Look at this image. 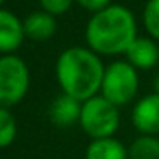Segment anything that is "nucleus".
Instances as JSON below:
<instances>
[{
  "label": "nucleus",
  "mask_w": 159,
  "mask_h": 159,
  "mask_svg": "<svg viewBox=\"0 0 159 159\" xmlns=\"http://www.w3.org/2000/svg\"><path fill=\"white\" fill-rule=\"evenodd\" d=\"M134 12L120 4H111L94 12L86 24V43L99 57L125 55L137 38Z\"/></svg>",
  "instance_id": "f257e3e1"
},
{
  "label": "nucleus",
  "mask_w": 159,
  "mask_h": 159,
  "mask_svg": "<svg viewBox=\"0 0 159 159\" xmlns=\"http://www.w3.org/2000/svg\"><path fill=\"white\" fill-rule=\"evenodd\" d=\"M128 159H159V137L139 134L128 145Z\"/></svg>",
  "instance_id": "f8f14e48"
},
{
  "label": "nucleus",
  "mask_w": 159,
  "mask_h": 159,
  "mask_svg": "<svg viewBox=\"0 0 159 159\" xmlns=\"http://www.w3.org/2000/svg\"><path fill=\"white\" fill-rule=\"evenodd\" d=\"M104 69L101 57L91 48L72 46L60 53L55 72L62 93L84 103L99 94Z\"/></svg>",
  "instance_id": "f03ea898"
},
{
  "label": "nucleus",
  "mask_w": 159,
  "mask_h": 159,
  "mask_svg": "<svg viewBox=\"0 0 159 159\" xmlns=\"http://www.w3.org/2000/svg\"><path fill=\"white\" fill-rule=\"evenodd\" d=\"M139 87V70L132 67L127 60H115L104 69L99 94L115 106L121 108L130 104L137 98Z\"/></svg>",
  "instance_id": "7ed1b4c3"
},
{
  "label": "nucleus",
  "mask_w": 159,
  "mask_h": 159,
  "mask_svg": "<svg viewBox=\"0 0 159 159\" xmlns=\"http://www.w3.org/2000/svg\"><path fill=\"white\" fill-rule=\"evenodd\" d=\"M75 2L86 11H91L93 14L106 9L108 5H111V0H75Z\"/></svg>",
  "instance_id": "dca6fc26"
},
{
  "label": "nucleus",
  "mask_w": 159,
  "mask_h": 159,
  "mask_svg": "<svg viewBox=\"0 0 159 159\" xmlns=\"http://www.w3.org/2000/svg\"><path fill=\"white\" fill-rule=\"evenodd\" d=\"M29 87V70L24 60L16 55L0 58V106L17 104Z\"/></svg>",
  "instance_id": "39448f33"
},
{
  "label": "nucleus",
  "mask_w": 159,
  "mask_h": 159,
  "mask_svg": "<svg viewBox=\"0 0 159 159\" xmlns=\"http://www.w3.org/2000/svg\"><path fill=\"white\" fill-rule=\"evenodd\" d=\"M24 24V33L29 39L33 41H46L50 39L57 31V21L55 16L48 14L45 11L33 12L26 17Z\"/></svg>",
  "instance_id": "9d476101"
},
{
  "label": "nucleus",
  "mask_w": 159,
  "mask_h": 159,
  "mask_svg": "<svg viewBox=\"0 0 159 159\" xmlns=\"http://www.w3.org/2000/svg\"><path fill=\"white\" fill-rule=\"evenodd\" d=\"M79 125L93 140L115 137L120 128V108L98 94L82 103Z\"/></svg>",
  "instance_id": "20e7f679"
},
{
  "label": "nucleus",
  "mask_w": 159,
  "mask_h": 159,
  "mask_svg": "<svg viewBox=\"0 0 159 159\" xmlns=\"http://www.w3.org/2000/svg\"><path fill=\"white\" fill-rule=\"evenodd\" d=\"M130 121L140 135L159 137V94L152 91L135 101L130 113Z\"/></svg>",
  "instance_id": "423d86ee"
},
{
  "label": "nucleus",
  "mask_w": 159,
  "mask_h": 159,
  "mask_svg": "<svg viewBox=\"0 0 159 159\" xmlns=\"http://www.w3.org/2000/svg\"><path fill=\"white\" fill-rule=\"evenodd\" d=\"M16 120L7 108L0 106V147H7L16 137Z\"/></svg>",
  "instance_id": "4468645a"
},
{
  "label": "nucleus",
  "mask_w": 159,
  "mask_h": 159,
  "mask_svg": "<svg viewBox=\"0 0 159 159\" xmlns=\"http://www.w3.org/2000/svg\"><path fill=\"white\" fill-rule=\"evenodd\" d=\"M80 110H82L80 101L62 93L58 98H55V101L50 106V120H52L53 125H57L60 128L72 127V125L79 123Z\"/></svg>",
  "instance_id": "1a4fd4ad"
},
{
  "label": "nucleus",
  "mask_w": 159,
  "mask_h": 159,
  "mask_svg": "<svg viewBox=\"0 0 159 159\" xmlns=\"http://www.w3.org/2000/svg\"><path fill=\"white\" fill-rule=\"evenodd\" d=\"M24 24L17 16L0 9V53H11L24 41Z\"/></svg>",
  "instance_id": "6e6552de"
},
{
  "label": "nucleus",
  "mask_w": 159,
  "mask_h": 159,
  "mask_svg": "<svg viewBox=\"0 0 159 159\" xmlns=\"http://www.w3.org/2000/svg\"><path fill=\"white\" fill-rule=\"evenodd\" d=\"M86 159H128V147L116 137L91 140L86 147Z\"/></svg>",
  "instance_id": "9b49d317"
},
{
  "label": "nucleus",
  "mask_w": 159,
  "mask_h": 159,
  "mask_svg": "<svg viewBox=\"0 0 159 159\" xmlns=\"http://www.w3.org/2000/svg\"><path fill=\"white\" fill-rule=\"evenodd\" d=\"M142 22L149 38L159 43V0H147L142 12Z\"/></svg>",
  "instance_id": "ddd939ff"
},
{
  "label": "nucleus",
  "mask_w": 159,
  "mask_h": 159,
  "mask_svg": "<svg viewBox=\"0 0 159 159\" xmlns=\"http://www.w3.org/2000/svg\"><path fill=\"white\" fill-rule=\"evenodd\" d=\"M152 86H154V93H157V94H159V72L156 74V77H154V82H152Z\"/></svg>",
  "instance_id": "f3484780"
},
{
  "label": "nucleus",
  "mask_w": 159,
  "mask_h": 159,
  "mask_svg": "<svg viewBox=\"0 0 159 159\" xmlns=\"http://www.w3.org/2000/svg\"><path fill=\"white\" fill-rule=\"evenodd\" d=\"M43 11L52 16H62L72 7L74 0H39Z\"/></svg>",
  "instance_id": "2eb2a0df"
},
{
  "label": "nucleus",
  "mask_w": 159,
  "mask_h": 159,
  "mask_svg": "<svg viewBox=\"0 0 159 159\" xmlns=\"http://www.w3.org/2000/svg\"><path fill=\"white\" fill-rule=\"evenodd\" d=\"M125 57L137 70H151L159 63V45L149 36H137Z\"/></svg>",
  "instance_id": "0eeeda50"
},
{
  "label": "nucleus",
  "mask_w": 159,
  "mask_h": 159,
  "mask_svg": "<svg viewBox=\"0 0 159 159\" xmlns=\"http://www.w3.org/2000/svg\"><path fill=\"white\" fill-rule=\"evenodd\" d=\"M2 4H4V0H0V5H2Z\"/></svg>",
  "instance_id": "a211bd4d"
}]
</instances>
